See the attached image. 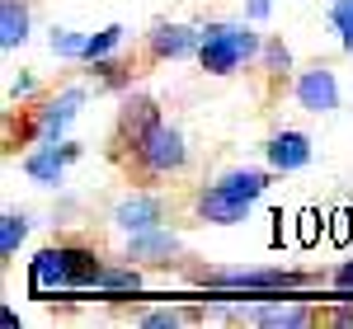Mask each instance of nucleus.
Instances as JSON below:
<instances>
[{
  "label": "nucleus",
  "mask_w": 353,
  "mask_h": 329,
  "mask_svg": "<svg viewBox=\"0 0 353 329\" xmlns=\"http://www.w3.org/2000/svg\"><path fill=\"white\" fill-rule=\"evenodd\" d=\"M198 217L203 221H217V226H231V221H245L250 217V198L231 193L226 184H212V189L198 198Z\"/></svg>",
  "instance_id": "nucleus-4"
},
{
  "label": "nucleus",
  "mask_w": 353,
  "mask_h": 329,
  "mask_svg": "<svg viewBox=\"0 0 353 329\" xmlns=\"http://www.w3.org/2000/svg\"><path fill=\"white\" fill-rule=\"evenodd\" d=\"M71 156H76V146H61V151H57V146H48V151H38V156H28V164H24V169L33 174V179H43V184H57Z\"/></svg>",
  "instance_id": "nucleus-9"
},
{
  "label": "nucleus",
  "mask_w": 353,
  "mask_h": 329,
  "mask_svg": "<svg viewBox=\"0 0 353 329\" xmlns=\"http://www.w3.org/2000/svg\"><path fill=\"white\" fill-rule=\"evenodd\" d=\"M174 320H179V315H174V310H151V315H146V320H141V325H174Z\"/></svg>",
  "instance_id": "nucleus-24"
},
{
  "label": "nucleus",
  "mask_w": 353,
  "mask_h": 329,
  "mask_svg": "<svg viewBox=\"0 0 353 329\" xmlns=\"http://www.w3.org/2000/svg\"><path fill=\"white\" fill-rule=\"evenodd\" d=\"M301 240H306V245L316 240V212H301Z\"/></svg>",
  "instance_id": "nucleus-23"
},
{
  "label": "nucleus",
  "mask_w": 353,
  "mask_h": 329,
  "mask_svg": "<svg viewBox=\"0 0 353 329\" xmlns=\"http://www.w3.org/2000/svg\"><path fill=\"white\" fill-rule=\"evenodd\" d=\"M349 212H339V217H334V226H330V235H334V240H339V245H344V240H349Z\"/></svg>",
  "instance_id": "nucleus-22"
},
{
  "label": "nucleus",
  "mask_w": 353,
  "mask_h": 329,
  "mask_svg": "<svg viewBox=\"0 0 353 329\" xmlns=\"http://www.w3.org/2000/svg\"><path fill=\"white\" fill-rule=\"evenodd\" d=\"M113 221H118L123 231H151V226L161 221V202H156V198H128V202L113 212Z\"/></svg>",
  "instance_id": "nucleus-8"
},
{
  "label": "nucleus",
  "mask_w": 353,
  "mask_h": 329,
  "mask_svg": "<svg viewBox=\"0 0 353 329\" xmlns=\"http://www.w3.org/2000/svg\"><path fill=\"white\" fill-rule=\"evenodd\" d=\"M99 287H137V273H99Z\"/></svg>",
  "instance_id": "nucleus-21"
},
{
  "label": "nucleus",
  "mask_w": 353,
  "mask_h": 329,
  "mask_svg": "<svg viewBox=\"0 0 353 329\" xmlns=\"http://www.w3.org/2000/svg\"><path fill=\"white\" fill-rule=\"evenodd\" d=\"M221 184H226V189H231V193H241V198H250V202H254L259 193L269 189V179H264L259 169H231V174H226Z\"/></svg>",
  "instance_id": "nucleus-15"
},
{
  "label": "nucleus",
  "mask_w": 353,
  "mask_h": 329,
  "mask_svg": "<svg viewBox=\"0 0 353 329\" xmlns=\"http://www.w3.org/2000/svg\"><path fill=\"white\" fill-rule=\"evenodd\" d=\"M99 259L90 249H43L33 259V287L48 292V287H81V282H99Z\"/></svg>",
  "instance_id": "nucleus-1"
},
{
  "label": "nucleus",
  "mask_w": 353,
  "mask_h": 329,
  "mask_svg": "<svg viewBox=\"0 0 353 329\" xmlns=\"http://www.w3.org/2000/svg\"><path fill=\"white\" fill-rule=\"evenodd\" d=\"M52 47L57 52H85V38H76V33H57Z\"/></svg>",
  "instance_id": "nucleus-20"
},
{
  "label": "nucleus",
  "mask_w": 353,
  "mask_h": 329,
  "mask_svg": "<svg viewBox=\"0 0 353 329\" xmlns=\"http://www.w3.org/2000/svg\"><path fill=\"white\" fill-rule=\"evenodd\" d=\"M254 47H259V38H254L245 24H217V28L203 33L198 56H203V71H212V76H231L245 56H254Z\"/></svg>",
  "instance_id": "nucleus-2"
},
{
  "label": "nucleus",
  "mask_w": 353,
  "mask_h": 329,
  "mask_svg": "<svg viewBox=\"0 0 353 329\" xmlns=\"http://www.w3.org/2000/svg\"><path fill=\"white\" fill-rule=\"evenodd\" d=\"M28 38V14L19 0H5L0 5V47H19Z\"/></svg>",
  "instance_id": "nucleus-10"
},
{
  "label": "nucleus",
  "mask_w": 353,
  "mask_h": 329,
  "mask_svg": "<svg viewBox=\"0 0 353 329\" xmlns=\"http://www.w3.org/2000/svg\"><path fill=\"white\" fill-rule=\"evenodd\" d=\"M334 282H339V287H349V292H353V264H344V268L334 273Z\"/></svg>",
  "instance_id": "nucleus-25"
},
{
  "label": "nucleus",
  "mask_w": 353,
  "mask_h": 329,
  "mask_svg": "<svg viewBox=\"0 0 353 329\" xmlns=\"http://www.w3.org/2000/svg\"><path fill=\"white\" fill-rule=\"evenodd\" d=\"M311 160V141L301 137V132H278L269 141V164L273 169H301V164Z\"/></svg>",
  "instance_id": "nucleus-6"
},
{
  "label": "nucleus",
  "mask_w": 353,
  "mask_h": 329,
  "mask_svg": "<svg viewBox=\"0 0 353 329\" xmlns=\"http://www.w3.org/2000/svg\"><path fill=\"white\" fill-rule=\"evenodd\" d=\"M24 235H28L24 217H14V212H5V217H0V254H5V259L19 249V240H24Z\"/></svg>",
  "instance_id": "nucleus-17"
},
{
  "label": "nucleus",
  "mask_w": 353,
  "mask_h": 329,
  "mask_svg": "<svg viewBox=\"0 0 353 329\" xmlns=\"http://www.w3.org/2000/svg\"><path fill=\"white\" fill-rule=\"evenodd\" d=\"M76 104H81V89H66L61 99H52L48 109H43V118H38V127H43V137H57L66 123H71V113H76Z\"/></svg>",
  "instance_id": "nucleus-11"
},
{
  "label": "nucleus",
  "mask_w": 353,
  "mask_h": 329,
  "mask_svg": "<svg viewBox=\"0 0 353 329\" xmlns=\"http://www.w3.org/2000/svg\"><path fill=\"white\" fill-rule=\"evenodd\" d=\"M330 19L344 33V47L353 52V0H334V5H330Z\"/></svg>",
  "instance_id": "nucleus-19"
},
{
  "label": "nucleus",
  "mask_w": 353,
  "mask_h": 329,
  "mask_svg": "<svg viewBox=\"0 0 353 329\" xmlns=\"http://www.w3.org/2000/svg\"><path fill=\"white\" fill-rule=\"evenodd\" d=\"M151 123H161V118H156V104H151V99H132V104L123 109V137H132V146H137Z\"/></svg>",
  "instance_id": "nucleus-12"
},
{
  "label": "nucleus",
  "mask_w": 353,
  "mask_h": 329,
  "mask_svg": "<svg viewBox=\"0 0 353 329\" xmlns=\"http://www.w3.org/2000/svg\"><path fill=\"white\" fill-rule=\"evenodd\" d=\"M217 282H231V287H292L297 273H278V268H269V273H226V277H217Z\"/></svg>",
  "instance_id": "nucleus-14"
},
{
  "label": "nucleus",
  "mask_w": 353,
  "mask_h": 329,
  "mask_svg": "<svg viewBox=\"0 0 353 329\" xmlns=\"http://www.w3.org/2000/svg\"><path fill=\"white\" fill-rule=\"evenodd\" d=\"M132 151H137V164H141L146 174H174V169L184 164V137H179L170 123H151Z\"/></svg>",
  "instance_id": "nucleus-3"
},
{
  "label": "nucleus",
  "mask_w": 353,
  "mask_h": 329,
  "mask_svg": "<svg viewBox=\"0 0 353 329\" xmlns=\"http://www.w3.org/2000/svg\"><path fill=\"white\" fill-rule=\"evenodd\" d=\"M297 99H301V109H311V113H330L334 104H339L334 76H330L325 66H316V71H301V81H297Z\"/></svg>",
  "instance_id": "nucleus-5"
},
{
  "label": "nucleus",
  "mask_w": 353,
  "mask_h": 329,
  "mask_svg": "<svg viewBox=\"0 0 353 329\" xmlns=\"http://www.w3.org/2000/svg\"><path fill=\"white\" fill-rule=\"evenodd\" d=\"M118 38H123V28H118V24H113V28H104V33H94V38H85V52H81V56H90V61H94V56L113 52V47H118Z\"/></svg>",
  "instance_id": "nucleus-18"
},
{
  "label": "nucleus",
  "mask_w": 353,
  "mask_h": 329,
  "mask_svg": "<svg viewBox=\"0 0 353 329\" xmlns=\"http://www.w3.org/2000/svg\"><path fill=\"white\" fill-rule=\"evenodd\" d=\"M174 240H170V235H146V231H137V240H132V249H128V254H132V259H151V264H161V259H170V254H174Z\"/></svg>",
  "instance_id": "nucleus-13"
},
{
  "label": "nucleus",
  "mask_w": 353,
  "mask_h": 329,
  "mask_svg": "<svg viewBox=\"0 0 353 329\" xmlns=\"http://www.w3.org/2000/svg\"><path fill=\"white\" fill-rule=\"evenodd\" d=\"M254 320H259V325H306L311 310H306V306H264Z\"/></svg>",
  "instance_id": "nucleus-16"
},
{
  "label": "nucleus",
  "mask_w": 353,
  "mask_h": 329,
  "mask_svg": "<svg viewBox=\"0 0 353 329\" xmlns=\"http://www.w3.org/2000/svg\"><path fill=\"white\" fill-rule=\"evenodd\" d=\"M193 47H203V38L184 24H161L151 33V52L156 56H184V52H193Z\"/></svg>",
  "instance_id": "nucleus-7"
}]
</instances>
